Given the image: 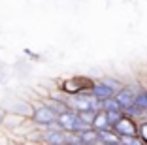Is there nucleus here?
<instances>
[{
  "instance_id": "nucleus-4",
  "label": "nucleus",
  "mask_w": 147,
  "mask_h": 145,
  "mask_svg": "<svg viewBox=\"0 0 147 145\" xmlns=\"http://www.w3.org/2000/svg\"><path fill=\"white\" fill-rule=\"evenodd\" d=\"M115 100L119 102L121 109L125 111L126 107L134 106V100H136V90L132 87H121V89L115 92Z\"/></svg>"
},
{
  "instance_id": "nucleus-11",
  "label": "nucleus",
  "mask_w": 147,
  "mask_h": 145,
  "mask_svg": "<svg viewBox=\"0 0 147 145\" xmlns=\"http://www.w3.org/2000/svg\"><path fill=\"white\" fill-rule=\"evenodd\" d=\"M4 123V113H2V111H0V124Z\"/></svg>"
},
{
  "instance_id": "nucleus-6",
  "label": "nucleus",
  "mask_w": 147,
  "mask_h": 145,
  "mask_svg": "<svg viewBox=\"0 0 147 145\" xmlns=\"http://www.w3.org/2000/svg\"><path fill=\"white\" fill-rule=\"evenodd\" d=\"M43 141H47V143H66V132L64 130H47L43 134Z\"/></svg>"
},
{
  "instance_id": "nucleus-3",
  "label": "nucleus",
  "mask_w": 147,
  "mask_h": 145,
  "mask_svg": "<svg viewBox=\"0 0 147 145\" xmlns=\"http://www.w3.org/2000/svg\"><path fill=\"white\" fill-rule=\"evenodd\" d=\"M32 121L38 123L42 128H45V124L57 121V111L49 106H36L32 111Z\"/></svg>"
},
{
  "instance_id": "nucleus-2",
  "label": "nucleus",
  "mask_w": 147,
  "mask_h": 145,
  "mask_svg": "<svg viewBox=\"0 0 147 145\" xmlns=\"http://www.w3.org/2000/svg\"><path fill=\"white\" fill-rule=\"evenodd\" d=\"M111 128L119 138H123V136H138V123H136L130 115H123V119L119 121V123H115Z\"/></svg>"
},
{
  "instance_id": "nucleus-7",
  "label": "nucleus",
  "mask_w": 147,
  "mask_h": 145,
  "mask_svg": "<svg viewBox=\"0 0 147 145\" xmlns=\"http://www.w3.org/2000/svg\"><path fill=\"white\" fill-rule=\"evenodd\" d=\"M92 128L94 130H104V128H111L108 123V115H106L104 109H100L94 113V119H92Z\"/></svg>"
},
{
  "instance_id": "nucleus-5",
  "label": "nucleus",
  "mask_w": 147,
  "mask_h": 145,
  "mask_svg": "<svg viewBox=\"0 0 147 145\" xmlns=\"http://www.w3.org/2000/svg\"><path fill=\"white\" fill-rule=\"evenodd\" d=\"M115 92H117V90L113 89L111 85H108L106 81L94 83V85H92V89H91V94L94 96L96 100H100V102H104V100H108V98H111V96H115Z\"/></svg>"
},
{
  "instance_id": "nucleus-1",
  "label": "nucleus",
  "mask_w": 147,
  "mask_h": 145,
  "mask_svg": "<svg viewBox=\"0 0 147 145\" xmlns=\"http://www.w3.org/2000/svg\"><path fill=\"white\" fill-rule=\"evenodd\" d=\"M92 85H94V83H92L91 79H85V77H72V79L62 81V90H64V92H68L70 96H74V94H83V92H87V89L91 90Z\"/></svg>"
},
{
  "instance_id": "nucleus-10",
  "label": "nucleus",
  "mask_w": 147,
  "mask_h": 145,
  "mask_svg": "<svg viewBox=\"0 0 147 145\" xmlns=\"http://www.w3.org/2000/svg\"><path fill=\"white\" fill-rule=\"evenodd\" d=\"M138 138L142 143H147V123L138 124Z\"/></svg>"
},
{
  "instance_id": "nucleus-9",
  "label": "nucleus",
  "mask_w": 147,
  "mask_h": 145,
  "mask_svg": "<svg viewBox=\"0 0 147 145\" xmlns=\"http://www.w3.org/2000/svg\"><path fill=\"white\" fill-rule=\"evenodd\" d=\"M134 104L140 107V109H143L147 113V90H140V92H136Z\"/></svg>"
},
{
  "instance_id": "nucleus-8",
  "label": "nucleus",
  "mask_w": 147,
  "mask_h": 145,
  "mask_svg": "<svg viewBox=\"0 0 147 145\" xmlns=\"http://www.w3.org/2000/svg\"><path fill=\"white\" fill-rule=\"evenodd\" d=\"M106 115H108V123H109V126H113L115 123H119V121L123 119L125 111H123V109H109V111H106Z\"/></svg>"
}]
</instances>
